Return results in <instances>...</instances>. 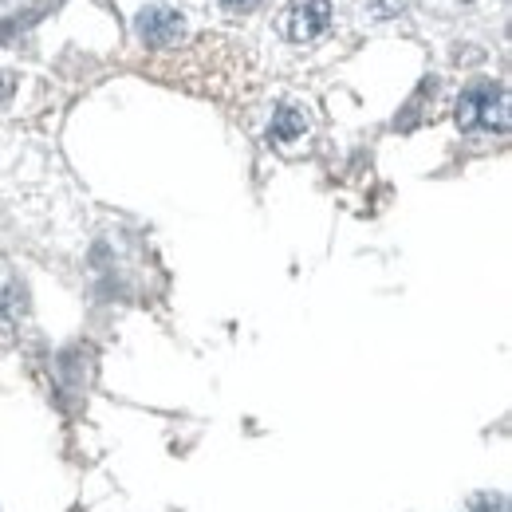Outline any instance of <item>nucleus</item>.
<instances>
[{
	"instance_id": "1",
	"label": "nucleus",
	"mask_w": 512,
	"mask_h": 512,
	"mask_svg": "<svg viewBox=\"0 0 512 512\" xmlns=\"http://www.w3.org/2000/svg\"><path fill=\"white\" fill-rule=\"evenodd\" d=\"M457 127L461 130H509V91L493 79H477L457 99Z\"/></svg>"
},
{
	"instance_id": "2",
	"label": "nucleus",
	"mask_w": 512,
	"mask_h": 512,
	"mask_svg": "<svg viewBox=\"0 0 512 512\" xmlns=\"http://www.w3.org/2000/svg\"><path fill=\"white\" fill-rule=\"evenodd\" d=\"M138 36H142V44H150V48H170V44H178V40L186 36V20H182V12L154 4V8H142V16H138Z\"/></svg>"
},
{
	"instance_id": "3",
	"label": "nucleus",
	"mask_w": 512,
	"mask_h": 512,
	"mask_svg": "<svg viewBox=\"0 0 512 512\" xmlns=\"http://www.w3.org/2000/svg\"><path fill=\"white\" fill-rule=\"evenodd\" d=\"M327 24H331V4L327 0H308V4L296 8L288 32H292L296 44H312V40H320L323 32H327Z\"/></svg>"
},
{
	"instance_id": "4",
	"label": "nucleus",
	"mask_w": 512,
	"mask_h": 512,
	"mask_svg": "<svg viewBox=\"0 0 512 512\" xmlns=\"http://www.w3.org/2000/svg\"><path fill=\"white\" fill-rule=\"evenodd\" d=\"M304 115L296 111V107H280L276 115H272V127H268V138L272 142H280V146H288V142H296V138H304Z\"/></svg>"
},
{
	"instance_id": "5",
	"label": "nucleus",
	"mask_w": 512,
	"mask_h": 512,
	"mask_svg": "<svg viewBox=\"0 0 512 512\" xmlns=\"http://www.w3.org/2000/svg\"><path fill=\"white\" fill-rule=\"evenodd\" d=\"M465 512H509V497L505 493H477Z\"/></svg>"
},
{
	"instance_id": "6",
	"label": "nucleus",
	"mask_w": 512,
	"mask_h": 512,
	"mask_svg": "<svg viewBox=\"0 0 512 512\" xmlns=\"http://www.w3.org/2000/svg\"><path fill=\"white\" fill-rule=\"evenodd\" d=\"M12 87H16V83H12V75H8V71H0V103H8V99H12Z\"/></svg>"
},
{
	"instance_id": "7",
	"label": "nucleus",
	"mask_w": 512,
	"mask_h": 512,
	"mask_svg": "<svg viewBox=\"0 0 512 512\" xmlns=\"http://www.w3.org/2000/svg\"><path fill=\"white\" fill-rule=\"evenodd\" d=\"M221 4H225L229 12H249V8H256L260 0H221Z\"/></svg>"
}]
</instances>
